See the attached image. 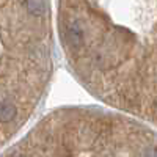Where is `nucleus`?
Listing matches in <instances>:
<instances>
[{
  "mask_svg": "<svg viewBox=\"0 0 157 157\" xmlns=\"http://www.w3.org/2000/svg\"><path fill=\"white\" fill-rule=\"evenodd\" d=\"M25 6H27L30 10V13H33V14H41L46 10V3H43V2H27Z\"/></svg>",
  "mask_w": 157,
  "mask_h": 157,
  "instance_id": "nucleus-3",
  "label": "nucleus"
},
{
  "mask_svg": "<svg viewBox=\"0 0 157 157\" xmlns=\"http://www.w3.org/2000/svg\"><path fill=\"white\" fill-rule=\"evenodd\" d=\"M68 36H69V41L77 46V44H80L82 43V39H83V30H82V25L80 24H71L69 27H68Z\"/></svg>",
  "mask_w": 157,
  "mask_h": 157,
  "instance_id": "nucleus-2",
  "label": "nucleus"
},
{
  "mask_svg": "<svg viewBox=\"0 0 157 157\" xmlns=\"http://www.w3.org/2000/svg\"><path fill=\"white\" fill-rule=\"evenodd\" d=\"M13 157H21V155H13Z\"/></svg>",
  "mask_w": 157,
  "mask_h": 157,
  "instance_id": "nucleus-5",
  "label": "nucleus"
},
{
  "mask_svg": "<svg viewBox=\"0 0 157 157\" xmlns=\"http://www.w3.org/2000/svg\"><path fill=\"white\" fill-rule=\"evenodd\" d=\"M149 157H157V149H151L149 151Z\"/></svg>",
  "mask_w": 157,
  "mask_h": 157,
  "instance_id": "nucleus-4",
  "label": "nucleus"
},
{
  "mask_svg": "<svg viewBox=\"0 0 157 157\" xmlns=\"http://www.w3.org/2000/svg\"><path fill=\"white\" fill-rule=\"evenodd\" d=\"M16 116V107L10 101L0 102V123H8Z\"/></svg>",
  "mask_w": 157,
  "mask_h": 157,
  "instance_id": "nucleus-1",
  "label": "nucleus"
}]
</instances>
